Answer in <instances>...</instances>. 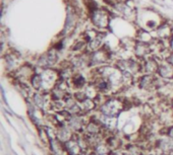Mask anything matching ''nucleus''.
Instances as JSON below:
<instances>
[{"label":"nucleus","mask_w":173,"mask_h":155,"mask_svg":"<svg viewBox=\"0 0 173 155\" xmlns=\"http://www.w3.org/2000/svg\"><path fill=\"white\" fill-rule=\"evenodd\" d=\"M123 110H124V102H122V99L118 97H109L104 100L102 105H99L97 111L104 116L118 118Z\"/></svg>","instance_id":"obj_1"},{"label":"nucleus","mask_w":173,"mask_h":155,"mask_svg":"<svg viewBox=\"0 0 173 155\" xmlns=\"http://www.w3.org/2000/svg\"><path fill=\"white\" fill-rule=\"evenodd\" d=\"M152 148L165 155H173V139L166 135H162L155 139Z\"/></svg>","instance_id":"obj_2"},{"label":"nucleus","mask_w":173,"mask_h":155,"mask_svg":"<svg viewBox=\"0 0 173 155\" xmlns=\"http://www.w3.org/2000/svg\"><path fill=\"white\" fill-rule=\"evenodd\" d=\"M88 119L87 115H71L67 120V125L75 134H82L85 132Z\"/></svg>","instance_id":"obj_3"},{"label":"nucleus","mask_w":173,"mask_h":155,"mask_svg":"<svg viewBox=\"0 0 173 155\" xmlns=\"http://www.w3.org/2000/svg\"><path fill=\"white\" fill-rule=\"evenodd\" d=\"M55 132H56V138L63 144L66 143L67 141H69L70 139H72L75 137V133L68 127L67 123L55 128Z\"/></svg>","instance_id":"obj_4"},{"label":"nucleus","mask_w":173,"mask_h":155,"mask_svg":"<svg viewBox=\"0 0 173 155\" xmlns=\"http://www.w3.org/2000/svg\"><path fill=\"white\" fill-rule=\"evenodd\" d=\"M123 150L127 155H146L148 152L147 149H145L142 145L134 142L126 143L123 147Z\"/></svg>","instance_id":"obj_5"},{"label":"nucleus","mask_w":173,"mask_h":155,"mask_svg":"<svg viewBox=\"0 0 173 155\" xmlns=\"http://www.w3.org/2000/svg\"><path fill=\"white\" fill-rule=\"evenodd\" d=\"M157 79L154 75L145 74L139 80V87L146 90H151L157 87Z\"/></svg>","instance_id":"obj_6"},{"label":"nucleus","mask_w":173,"mask_h":155,"mask_svg":"<svg viewBox=\"0 0 173 155\" xmlns=\"http://www.w3.org/2000/svg\"><path fill=\"white\" fill-rule=\"evenodd\" d=\"M64 147L68 155H79L83 152V149H82L81 145H79L78 141L76 140L75 137H73L72 139L64 143Z\"/></svg>","instance_id":"obj_7"},{"label":"nucleus","mask_w":173,"mask_h":155,"mask_svg":"<svg viewBox=\"0 0 173 155\" xmlns=\"http://www.w3.org/2000/svg\"><path fill=\"white\" fill-rule=\"evenodd\" d=\"M93 23L95 26H99V28H106L108 26V15L105 11H101V10H97L93 13L92 15Z\"/></svg>","instance_id":"obj_8"},{"label":"nucleus","mask_w":173,"mask_h":155,"mask_svg":"<svg viewBox=\"0 0 173 155\" xmlns=\"http://www.w3.org/2000/svg\"><path fill=\"white\" fill-rule=\"evenodd\" d=\"M158 74L163 79H171L173 78V65L168 62L161 64L158 69Z\"/></svg>","instance_id":"obj_9"},{"label":"nucleus","mask_w":173,"mask_h":155,"mask_svg":"<svg viewBox=\"0 0 173 155\" xmlns=\"http://www.w3.org/2000/svg\"><path fill=\"white\" fill-rule=\"evenodd\" d=\"M159 66L157 62L153 59H149L146 61V63L142 66V71H144L145 74L154 75L155 73H158Z\"/></svg>","instance_id":"obj_10"},{"label":"nucleus","mask_w":173,"mask_h":155,"mask_svg":"<svg viewBox=\"0 0 173 155\" xmlns=\"http://www.w3.org/2000/svg\"><path fill=\"white\" fill-rule=\"evenodd\" d=\"M71 83H72V86L75 87V89H78V90H82L87 84L86 78L84 77V75L79 74V73H76V74H73V76L71 77Z\"/></svg>","instance_id":"obj_11"},{"label":"nucleus","mask_w":173,"mask_h":155,"mask_svg":"<svg viewBox=\"0 0 173 155\" xmlns=\"http://www.w3.org/2000/svg\"><path fill=\"white\" fill-rule=\"evenodd\" d=\"M107 61V55L102 51H97L90 58V65H101Z\"/></svg>","instance_id":"obj_12"},{"label":"nucleus","mask_w":173,"mask_h":155,"mask_svg":"<svg viewBox=\"0 0 173 155\" xmlns=\"http://www.w3.org/2000/svg\"><path fill=\"white\" fill-rule=\"evenodd\" d=\"M92 150L95 154H97V155H109L112 151L110 149V147L107 145L106 141H104V142L98 144V145L95 146Z\"/></svg>","instance_id":"obj_13"},{"label":"nucleus","mask_w":173,"mask_h":155,"mask_svg":"<svg viewBox=\"0 0 173 155\" xmlns=\"http://www.w3.org/2000/svg\"><path fill=\"white\" fill-rule=\"evenodd\" d=\"M6 65L9 69H13V68H15L16 66H18V64H16V59L9 56L6 59Z\"/></svg>","instance_id":"obj_14"},{"label":"nucleus","mask_w":173,"mask_h":155,"mask_svg":"<svg viewBox=\"0 0 173 155\" xmlns=\"http://www.w3.org/2000/svg\"><path fill=\"white\" fill-rule=\"evenodd\" d=\"M163 135H166V136H168V137L172 138V139H173V123L171 125H169V126L166 128V131Z\"/></svg>","instance_id":"obj_15"},{"label":"nucleus","mask_w":173,"mask_h":155,"mask_svg":"<svg viewBox=\"0 0 173 155\" xmlns=\"http://www.w3.org/2000/svg\"><path fill=\"white\" fill-rule=\"evenodd\" d=\"M146 155H165V154L161 153L160 151L156 150V149H154V148H151L150 150H148L147 154H146Z\"/></svg>","instance_id":"obj_16"},{"label":"nucleus","mask_w":173,"mask_h":155,"mask_svg":"<svg viewBox=\"0 0 173 155\" xmlns=\"http://www.w3.org/2000/svg\"><path fill=\"white\" fill-rule=\"evenodd\" d=\"M109 155H127V154H126V152L123 149H117V150L111 151V153Z\"/></svg>","instance_id":"obj_17"},{"label":"nucleus","mask_w":173,"mask_h":155,"mask_svg":"<svg viewBox=\"0 0 173 155\" xmlns=\"http://www.w3.org/2000/svg\"><path fill=\"white\" fill-rule=\"evenodd\" d=\"M167 62H168L169 64L173 65V54H172V55H170L168 58H167Z\"/></svg>","instance_id":"obj_18"},{"label":"nucleus","mask_w":173,"mask_h":155,"mask_svg":"<svg viewBox=\"0 0 173 155\" xmlns=\"http://www.w3.org/2000/svg\"><path fill=\"white\" fill-rule=\"evenodd\" d=\"M171 113H172V116H173V99L171 100Z\"/></svg>","instance_id":"obj_19"},{"label":"nucleus","mask_w":173,"mask_h":155,"mask_svg":"<svg viewBox=\"0 0 173 155\" xmlns=\"http://www.w3.org/2000/svg\"><path fill=\"white\" fill-rule=\"evenodd\" d=\"M172 49H173V40H172Z\"/></svg>","instance_id":"obj_20"}]
</instances>
